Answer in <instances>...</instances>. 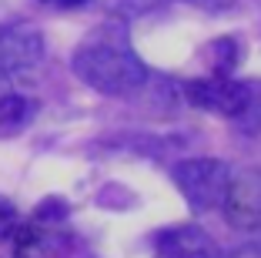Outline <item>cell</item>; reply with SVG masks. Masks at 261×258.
<instances>
[{"mask_svg": "<svg viewBox=\"0 0 261 258\" xmlns=\"http://www.w3.org/2000/svg\"><path fill=\"white\" fill-rule=\"evenodd\" d=\"M154 258H224V251L201 225H174L154 235Z\"/></svg>", "mask_w": 261, "mask_h": 258, "instance_id": "6", "label": "cell"}, {"mask_svg": "<svg viewBox=\"0 0 261 258\" xmlns=\"http://www.w3.org/2000/svg\"><path fill=\"white\" fill-rule=\"evenodd\" d=\"M44 61V34L34 24H0V77H20Z\"/></svg>", "mask_w": 261, "mask_h": 258, "instance_id": "5", "label": "cell"}, {"mask_svg": "<svg viewBox=\"0 0 261 258\" xmlns=\"http://www.w3.org/2000/svg\"><path fill=\"white\" fill-rule=\"evenodd\" d=\"M185 94L194 107H204L218 118H245L254 107V91L241 81H231L228 74H211L204 81H191L185 87Z\"/></svg>", "mask_w": 261, "mask_h": 258, "instance_id": "3", "label": "cell"}, {"mask_svg": "<svg viewBox=\"0 0 261 258\" xmlns=\"http://www.w3.org/2000/svg\"><path fill=\"white\" fill-rule=\"evenodd\" d=\"M74 74L108 98H127L144 87L147 67L117 31H94L74 51Z\"/></svg>", "mask_w": 261, "mask_h": 258, "instance_id": "1", "label": "cell"}, {"mask_svg": "<svg viewBox=\"0 0 261 258\" xmlns=\"http://www.w3.org/2000/svg\"><path fill=\"white\" fill-rule=\"evenodd\" d=\"M228 258H261V242H251V245H241L238 251H231Z\"/></svg>", "mask_w": 261, "mask_h": 258, "instance_id": "9", "label": "cell"}, {"mask_svg": "<svg viewBox=\"0 0 261 258\" xmlns=\"http://www.w3.org/2000/svg\"><path fill=\"white\" fill-rule=\"evenodd\" d=\"M17 228H20V212H17V205L7 201V198H0V242H7Z\"/></svg>", "mask_w": 261, "mask_h": 258, "instance_id": "7", "label": "cell"}, {"mask_svg": "<svg viewBox=\"0 0 261 258\" xmlns=\"http://www.w3.org/2000/svg\"><path fill=\"white\" fill-rule=\"evenodd\" d=\"M114 4H121L117 10H124V14H144V10L161 7L164 0H114Z\"/></svg>", "mask_w": 261, "mask_h": 258, "instance_id": "8", "label": "cell"}, {"mask_svg": "<svg viewBox=\"0 0 261 258\" xmlns=\"http://www.w3.org/2000/svg\"><path fill=\"white\" fill-rule=\"evenodd\" d=\"M221 212L238 231H261V168L231 171Z\"/></svg>", "mask_w": 261, "mask_h": 258, "instance_id": "4", "label": "cell"}, {"mask_svg": "<svg viewBox=\"0 0 261 258\" xmlns=\"http://www.w3.org/2000/svg\"><path fill=\"white\" fill-rule=\"evenodd\" d=\"M171 178L181 188L185 201L198 212H211V208H221L224 191L231 181V165L218 158H185L171 168Z\"/></svg>", "mask_w": 261, "mask_h": 258, "instance_id": "2", "label": "cell"}, {"mask_svg": "<svg viewBox=\"0 0 261 258\" xmlns=\"http://www.w3.org/2000/svg\"><path fill=\"white\" fill-rule=\"evenodd\" d=\"M44 4H50V7H64V10H70V7H84L87 0H44Z\"/></svg>", "mask_w": 261, "mask_h": 258, "instance_id": "10", "label": "cell"}]
</instances>
